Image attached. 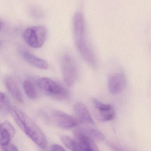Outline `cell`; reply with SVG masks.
I'll use <instances>...</instances> for the list:
<instances>
[{
	"instance_id": "cell-8",
	"label": "cell",
	"mask_w": 151,
	"mask_h": 151,
	"mask_svg": "<svg viewBox=\"0 0 151 151\" xmlns=\"http://www.w3.org/2000/svg\"><path fill=\"white\" fill-rule=\"evenodd\" d=\"M75 118L80 123L94 125L95 124L89 111L84 104L76 103L73 107Z\"/></svg>"
},
{
	"instance_id": "cell-18",
	"label": "cell",
	"mask_w": 151,
	"mask_h": 151,
	"mask_svg": "<svg viewBox=\"0 0 151 151\" xmlns=\"http://www.w3.org/2000/svg\"><path fill=\"white\" fill-rule=\"evenodd\" d=\"M51 151H66L65 149L59 145H53L51 146Z\"/></svg>"
},
{
	"instance_id": "cell-4",
	"label": "cell",
	"mask_w": 151,
	"mask_h": 151,
	"mask_svg": "<svg viewBox=\"0 0 151 151\" xmlns=\"http://www.w3.org/2000/svg\"><path fill=\"white\" fill-rule=\"evenodd\" d=\"M62 65L65 82L68 86L71 87L78 77V71L75 60L70 55H65L62 58Z\"/></svg>"
},
{
	"instance_id": "cell-13",
	"label": "cell",
	"mask_w": 151,
	"mask_h": 151,
	"mask_svg": "<svg viewBox=\"0 0 151 151\" xmlns=\"http://www.w3.org/2000/svg\"><path fill=\"white\" fill-rule=\"evenodd\" d=\"M76 131L85 135L94 141L101 142L105 139V136L103 133L94 128L81 127L76 129Z\"/></svg>"
},
{
	"instance_id": "cell-20",
	"label": "cell",
	"mask_w": 151,
	"mask_h": 151,
	"mask_svg": "<svg viewBox=\"0 0 151 151\" xmlns=\"http://www.w3.org/2000/svg\"><path fill=\"white\" fill-rule=\"evenodd\" d=\"M85 151H94L93 150H91V149H86Z\"/></svg>"
},
{
	"instance_id": "cell-17",
	"label": "cell",
	"mask_w": 151,
	"mask_h": 151,
	"mask_svg": "<svg viewBox=\"0 0 151 151\" xmlns=\"http://www.w3.org/2000/svg\"><path fill=\"white\" fill-rule=\"evenodd\" d=\"M4 151H19L13 145L9 144L3 146Z\"/></svg>"
},
{
	"instance_id": "cell-19",
	"label": "cell",
	"mask_w": 151,
	"mask_h": 151,
	"mask_svg": "<svg viewBox=\"0 0 151 151\" xmlns=\"http://www.w3.org/2000/svg\"><path fill=\"white\" fill-rule=\"evenodd\" d=\"M3 24L1 21H0V30L3 28Z\"/></svg>"
},
{
	"instance_id": "cell-9",
	"label": "cell",
	"mask_w": 151,
	"mask_h": 151,
	"mask_svg": "<svg viewBox=\"0 0 151 151\" xmlns=\"http://www.w3.org/2000/svg\"><path fill=\"white\" fill-rule=\"evenodd\" d=\"M15 133L14 127L9 122L0 124V145L3 147L9 145Z\"/></svg>"
},
{
	"instance_id": "cell-12",
	"label": "cell",
	"mask_w": 151,
	"mask_h": 151,
	"mask_svg": "<svg viewBox=\"0 0 151 151\" xmlns=\"http://www.w3.org/2000/svg\"><path fill=\"white\" fill-rule=\"evenodd\" d=\"M74 139L85 150L89 149L94 151H99L94 141L85 135L76 130L74 133Z\"/></svg>"
},
{
	"instance_id": "cell-11",
	"label": "cell",
	"mask_w": 151,
	"mask_h": 151,
	"mask_svg": "<svg viewBox=\"0 0 151 151\" xmlns=\"http://www.w3.org/2000/svg\"><path fill=\"white\" fill-rule=\"evenodd\" d=\"M5 84L9 93L19 103H24L23 96L17 83L12 78L8 77L5 80Z\"/></svg>"
},
{
	"instance_id": "cell-10",
	"label": "cell",
	"mask_w": 151,
	"mask_h": 151,
	"mask_svg": "<svg viewBox=\"0 0 151 151\" xmlns=\"http://www.w3.org/2000/svg\"><path fill=\"white\" fill-rule=\"evenodd\" d=\"M23 55L24 59L31 65L41 70L48 69V63L45 60L36 56L30 52L25 51Z\"/></svg>"
},
{
	"instance_id": "cell-3",
	"label": "cell",
	"mask_w": 151,
	"mask_h": 151,
	"mask_svg": "<svg viewBox=\"0 0 151 151\" xmlns=\"http://www.w3.org/2000/svg\"><path fill=\"white\" fill-rule=\"evenodd\" d=\"M47 32L46 27L42 26L28 27L23 33V38L25 42L33 48L41 47L47 39Z\"/></svg>"
},
{
	"instance_id": "cell-6",
	"label": "cell",
	"mask_w": 151,
	"mask_h": 151,
	"mask_svg": "<svg viewBox=\"0 0 151 151\" xmlns=\"http://www.w3.org/2000/svg\"><path fill=\"white\" fill-rule=\"evenodd\" d=\"M93 103L97 112V116L99 120L106 122L114 119L116 114L112 106L104 104L96 99H93Z\"/></svg>"
},
{
	"instance_id": "cell-5",
	"label": "cell",
	"mask_w": 151,
	"mask_h": 151,
	"mask_svg": "<svg viewBox=\"0 0 151 151\" xmlns=\"http://www.w3.org/2000/svg\"><path fill=\"white\" fill-rule=\"evenodd\" d=\"M51 114L56 124L63 129H71L80 124L75 117L61 111L54 110Z\"/></svg>"
},
{
	"instance_id": "cell-14",
	"label": "cell",
	"mask_w": 151,
	"mask_h": 151,
	"mask_svg": "<svg viewBox=\"0 0 151 151\" xmlns=\"http://www.w3.org/2000/svg\"><path fill=\"white\" fill-rule=\"evenodd\" d=\"M62 142L68 149L72 151H85L80 144L74 138H72L67 136L62 135L60 137Z\"/></svg>"
},
{
	"instance_id": "cell-15",
	"label": "cell",
	"mask_w": 151,
	"mask_h": 151,
	"mask_svg": "<svg viewBox=\"0 0 151 151\" xmlns=\"http://www.w3.org/2000/svg\"><path fill=\"white\" fill-rule=\"evenodd\" d=\"M23 88L27 97L32 100H36L38 93L35 86L30 80H26L23 83Z\"/></svg>"
},
{
	"instance_id": "cell-2",
	"label": "cell",
	"mask_w": 151,
	"mask_h": 151,
	"mask_svg": "<svg viewBox=\"0 0 151 151\" xmlns=\"http://www.w3.org/2000/svg\"><path fill=\"white\" fill-rule=\"evenodd\" d=\"M37 84L42 93L53 99L65 101L70 98L68 89L52 79L41 78L37 81Z\"/></svg>"
},
{
	"instance_id": "cell-16",
	"label": "cell",
	"mask_w": 151,
	"mask_h": 151,
	"mask_svg": "<svg viewBox=\"0 0 151 151\" xmlns=\"http://www.w3.org/2000/svg\"><path fill=\"white\" fill-rule=\"evenodd\" d=\"M9 99L4 93L0 92V111H9L11 106Z\"/></svg>"
},
{
	"instance_id": "cell-1",
	"label": "cell",
	"mask_w": 151,
	"mask_h": 151,
	"mask_svg": "<svg viewBox=\"0 0 151 151\" xmlns=\"http://www.w3.org/2000/svg\"><path fill=\"white\" fill-rule=\"evenodd\" d=\"M9 112L19 127L37 145L45 150L47 145V138L37 124L24 112L11 105Z\"/></svg>"
},
{
	"instance_id": "cell-7",
	"label": "cell",
	"mask_w": 151,
	"mask_h": 151,
	"mask_svg": "<svg viewBox=\"0 0 151 151\" xmlns=\"http://www.w3.org/2000/svg\"><path fill=\"white\" fill-rule=\"evenodd\" d=\"M127 81L123 73H119L111 76L108 81L109 91L114 95L122 92L126 88Z\"/></svg>"
}]
</instances>
